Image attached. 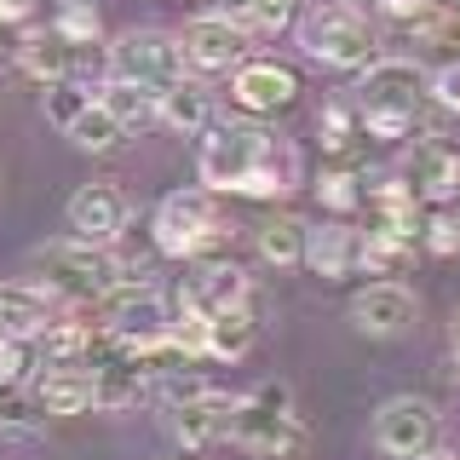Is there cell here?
<instances>
[{"mask_svg":"<svg viewBox=\"0 0 460 460\" xmlns=\"http://www.w3.org/2000/svg\"><path fill=\"white\" fill-rule=\"evenodd\" d=\"M409 253H414L409 236H392V230H363V259H357V270H368V277H397Z\"/></svg>","mask_w":460,"mask_h":460,"instance_id":"83f0119b","label":"cell"},{"mask_svg":"<svg viewBox=\"0 0 460 460\" xmlns=\"http://www.w3.org/2000/svg\"><path fill=\"white\" fill-rule=\"evenodd\" d=\"M162 121L172 127V133H184V138L208 133V127H213V93L201 81L184 75L179 86H167V93H162Z\"/></svg>","mask_w":460,"mask_h":460,"instance_id":"cb8c5ba5","label":"cell"},{"mask_svg":"<svg viewBox=\"0 0 460 460\" xmlns=\"http://www.w3.org/2000/svg\"><path fill=\"white\" fill-rule=\"evenodd\" d=\"M420 460H460V449H443V443H438V449H426Z\"/></svg>","mask_w":460,"mask_h":460,"instance_id":"d590c367","label":"cell"},{"mask_svg":"<svg viewBox=\"0 0 460 460\" xmlns=\"http://www.w3.org/2000/svg\"><path fill=\"white\" fill-rule=\"evenodd\" d=\"M196 172H201V190L253 196V201L294 196L299 179H305L299 150L259 121H213L196 144Z\"/></svg>","mask_w":460,"mask_h":460,"instance_id":"6da1fadb","label":"cell"},{"mask_svg":"<svg viewBox=\"0 0 460 460\" xmlns=\"http://www.w3.org/2000/svg\"><path fill=\"white\" fill-rule=\"evenodd\" d=\"M357 259H363V230H357V225H345V219H323V225L311 230V242H305V265H311L323 282L351 277Z\"/></svg>","mask_w":460,"mask_h":460,"instance_id":"ffe728a7","label":"cell"},{"mask_svg":"<svg viewBox=\"0 0 460 460\" xmlns=\"http://www.w3.org/2000/svg\"><path fill=\"white\" fill-rule=\"evenodd\" d=\"M179 47H184V64H190L196 75H225V69L236 75V69L248 64V29L219 18V12H201V18L184 23Z\"/></svg>","mask_w":460,"mask_h":460,"instance_id":"30bf717a","label":"cell"},{"mask_svg":"<svg viewBox=\"0 0 460 460\" xmlns=\"http://www.w3.org/2000/svg\"><path fill=\"white\" fill-rule=\"evenodd\" d=\"M299 81L288 64H270V58H248V64L230 75V104H236L242 115H277L294 104Z\"/></svg>","mask_w":460,"mask_h":460,"instance_id":"2e32d148","label":"cell"},{"mask_svg":"<svg viewBox=\"0 0 460 460\" xmlns=\"http://www.w3.org/2000/svg\"><path fill=\"white\" fill-rule=\"evenodd\" d=\"M449 351H455V363H460V311H455V323H449Z\"/></svg>","mask_w":460,"mask_h":460,"instance_id":"e575fe53","label":"cell"},{"mask_svg":"<svg viewBox=\"0 0 460 460\" xmlns=\"http://www.w3.org/2000/svg\"><path fill=\"white\" fill-rule=\"evenodd\" d=\"M420 248L426 253H455L460 248V219H449V213H431V219L420 225Z\"/></svg>","mask_w":460,"mask_h":460,"instance_id":"4dcf8cb0","label":"cell"},{"mask_svg":"<svg viewBox=\"0 0 460 460\" xmlns=\"http://www.w3.org/2000/svg\"><path fill=\"white\" fill-rule=\"evenodd\" d=\"M29 357H35L29 340H0V385H18L23 368H29Z\"/></svg>","mask_w":460,"mask_h":460,"instance_id":"d6a6232c","label":"cell"},{"mask_svg":"<svg viewBox=\"0 0 460 460\" xmlns=\"http://www.w3.org/2000/svg\"><path fill=\"white\" fill-rule=\"evenodd\" d=\"M64 219H69V236L93 242V248L121 242V230H127V196H121V184H110V179L81 184V190L69 196Z\"/></svg>","mask_w":460,"mask_h":460,"instance_id":"4fadbf2b","label":"cell"},{"mask_svg":"<svg viewBox=\"0 0 460 460\" xmlns=\"http://www.w3.org/2000/svg\"><path fill=\"white\" fill-rule=\"evenodd\" d=\"M150 236H155V253L167 259H219V242H225V219L219 208H213V190H172L162 196V208H155L150 219Z\"/></svg>","mask_w":460,"mask_h":460,"instance_id":"8992f818","label":"cell"},{"mask_svg":"<svg viewBox=\"0 0 460 460\" xmlns=\"http://www.w3.org/2000/svg\"><path fill=\"white\" fill-rule=\"evenodd\" d=\"M230 443L248 455H294L305 443V426L294 414V392L282 380H259L248 397H236V414H230Z\"/></svg>","mask_w":460,"mask_h":460,"instance_id":"5b68a950","label":"cell"},{"mask_svg":"<svg viewBox=\"0 0 460 460\" xmlns=\"http://www.w3.org/2000/svg\"><path fill=\"white\" fill-rule=\"evenodd\" d=\"M110 75L133 81V86H150V93L179 86L184 81L179 35H167V29H121V35L110 40Z\"/></svg>","mask_w":460,"mask_h":460,"instance_id":"ba28073f","label":"cell"},{"mask_svg":"<svg viewBox=\"0 0 460 460\" xmlns=\"http://www.w3.org/2000/svg\"><path fill=\"white\" fill-rule=\"evenodd\" d=\"M98 104H104L115 121H121V133H144L150 121H162V93L133 86V81H115V75L98 86Z\"/></svg>","mask_w":460,"mask_h":460,"instance_id":"7402d4cb","label":"cell"},{"mask_svg":"<svg viewBox=\"0 0 460 460\" xmlns=\"http://www.w3.org/2000/svg\"><path fill=\"white\" fill-rule=\"evenodd\" d=\"M431 104L460 115V58H455V64H443V69H431Z\"/></svg>","mask_w":460,"mask_h":460,"instance_id":"1f68e13d","label":"cell"},{"mask_svg":"<svg viewBox=\"0 0 460 460\" xmlns=\"http://www.w3.org/2000/svg\"><path fill=\"white\" fill-rule=\"evenodd\" d=\"M230 414H236V397H225V392L179 397V402H167V438L196 455V449H208V443L230 438Z\"/></svg>","mask_w":460,"mask_h":460,"instance_id":"9a60e30c","label":"cell"},{"mask_svg":"<svg viewBox=\"0 0 460 460\" xmlns=\"http://www.w3.org/2000/svg\"><path fill=\"white\" fill-rule=\"evenodd\" d=\"M64 138L75 144V150H86V155H115V150H121V144H127L121 121H115V115H110L104 104H93V110H86L81 121H75V127H69V133H64Z\"/></svg>","mask_w":460,"mask_h":460,"instance_id":"484cf974","label":"cell"},{"mask_svg":"<svg viewBox=\"0 0 460 460\" xmlns=\"http://www.w3.org/2000/svg\"><path fill=\"white\" fill-rule=\"evenodd\" d=\"M64 311H69V305H64V299H58L40 277L0 282V340H29V345H35Z\"/></svg>","mask_w":460,"mask_h":460,"instance_id":"7c38bea8","label":"cell"},{"mask_svg":"<svg viewBox=\"0 0 460 460\" xmlns=\"http://www.w3.org/2000/svg\"><path fill=\"white\" fill-rule=\"evenodd\" d=\"M294 29H299L305 58H316V64H328V69H368L374 47H380L368 12L351 6V0H316Z\"/></svg>","mask_w":460,"mask_h":460,"instance_id":"277c9868","label":"cell"},{"mask_svg":"<svg viewBox=\"0 0 460 460\" xmlns=\"http://www.w3.org/2000/svg\"><path fill=\"white\" fill-rule=\"evenodd\" d=\"M12 69L40 86L52 81H75V47H69L58 29H23L18 35V52H12Z\"/></svg>","mask_w":460,"mask_h":460,"instance_id":"ac0fdd59","label":"cell"},{"mask_svg":"<svg viewBox=\"0 0 460 460\" xmlns=\"http://www.w3.org/2000/svg\"><path fill=\"white\" fill-rule=\"evenodd\" d=\"M420 316V299L402 282H368L363 294L351 299V328L363 340H402Z\"/></svg>","mask_w":460,"mask_h":460,"instance_id":"5bb4252c","label":"cell"},{"mask_svg":"<svg viewBox=\"0 0 460 460\" xmlns=\"http://www.w3.org/2000/svg\"><path fill=\"white\" fill-rule=\"evenodd\" d=\"M316 138H323V150H328V155H351L357 144L368 138L357 98H340V104H328L323 115H316Z\"/></svg>","mask_w":460,"mask_h":460,"instance_id":"d4e9b609","label":"cell"},{"mask_svg":"<svg viewBox=\"0 0 460 460\" xmlns=\"http://www.w3.org/2000/svg\"><path fill=\"white\" fill-rule=\"evenodd\" d=\"M259 340V305H236V311H219L208 323V357L219 363H242Z\"/></svg>","mask_w":460,"mask_h":460,"instance_id":"603a6c76","label":"cell"},{"mask_svg":"<svg viewBox=\"0 0 460 460\" xmlns=\"http://www.w3.org/2000/svg\"><path fill=\"white\" fill-rule=\"evenodd\" d=\"M98 328H104L110 340H121L127 351L150 357V351H162L167 334H172V305L155 294V282L127 277L98 299Z\"/></svg>","mask_w":460,"mask_h":460,"instance_id":"52a82bcc","label":"cell"},{"mask_svg":"<svg viewBox=\"0 0 460 460\" xmlns=\"http://www.w3.org/2000/svg\"><path fill=\"white\" fill-rule=\"evenodd\" d=\"M305 242H311V225L299 219V213H270V219L253 230L259 259H265V265H277V270L305 265Z\"/></svg>","mask_w":460,"mask_h":460,"instance_id":"44dd1931","label":"cell"},{"mask_svg":"<svg viewBox=\"0 0 460 460\" xmlns=\"http://www.w3.org/2000/svg\"><path fill=\"white\" fill-rule=\"evenodd\" d=\"M351 98L363 110L368 138L397 144V138L414 133V110H420V98H431V75L414 58H374Z\"/></svg>","mask_w":460,"mask_h":460,"instance_id":"7a4b0ae2","label":"cell"},{"mask_svg":"<svg viewBox=\"0 0 460 460\" xmlns=\"http://www.w3.org/2000/svg\"><path fill=\"white\" fill-rule=\"evenodd\" d=\"M0 184H6V172H0Z\"/></svg>","mask_w":460,"mask_h":460,"instance_id":"8d00e7d4","label":"cell"},{"mask_svg":"<svg viewBox=\"0 0 460 460\" xmlns=\"http://www.w3.org/2000/svg\"><path fill=\"white\" fill-rule=\"evenodd\" d=\"M179 299H190L208 316H219V311H236V305H253V288H248V270L219 253V259H196V277L179 288Z\"/></svg>","mask_w":460,"mask_h":460,"instance_id":"e0dca14e","label":"cell"},{"mask_svg":"<svg viewBox=\"0 0 460 460\" xmlns=\"http://www.w3.org/2000/svg\"><path fill=\"white\" fill-rule=\"evenodd\" d=\"M351 6H357V0H351Z\"/></svg>","mask_w":460,"mask_h":460,"instance_id":"74e56055","label":"cell"},{"mask_svg":"<svg viewBox=\"0 0 460 460\" xmlns=\"http://www.w3.org/2000/svg\"><path fill=\"white\" fill-rule=\"evenodd\" d=\"M363 196H368V190H363V179H357L351 167H328L323 179H316V201H323V208L334 213V219L357 213V208H363Z\"/></svg>","mask_w":460,"mask_h":460,"instance_id":"f1b7e54d","label":"cell"},{"mask_svg":"<svg viewBox=\"0 0 460 460\" xmlns=\"http://www.w3.org/2000/svg\"><path fill=\"white\" fill-rule=\"evenodd\" d=\"M35 409L40 414H86L98 409V385L86 363H47L35 380Z\"/></svg>","mask_w":460,"mask_h":460,"instance_id":"d6986e66","label":"cell"},{"mask_svg":"<svg viewBox=\"0 0 460 460\" xmlns=\"http://www.w3.org/2000/svg\"><path fill=\"white\" fill-rule=\"evenodd\" d=\"M402 184H409L426 208H449L460 196V150L449 138H438V133L414 138L409 155H402Z\"/></svg>","mask_w":460,"mask_h":460,"instance_id":"8fae6325","label":"cell"},{"mask_svg":"<svg viewBox=\"0 0 460 460\" xmlns=\"http://www.w3.org/2000/svg\"><path fill=\"white\" fill-rule=\"evenodd\" d=\"M93 104H98V93H93V86H81V81H52V86H40V110H47V121L58 127V133H69V127H75Z\"/></svg>","mask_w":460,"mask_h":460,"instance_id":"4316f807","label":"cell"},{"mask_svg":"<svg viewBox=\"0 0 460 460\" xmlns=\"http://www.w3.org/2000/svg\"><path fill=\"white\" fill-rule=\"evenodd\" d=\"M29 265L40 270V282H47L64 305H98L115 282H127V265H121V259H115L110 248L81 242V236L40 242V248L29 253Z\"/></svg>","mask_w":460,"mask_h":460,"instance_id":"3957f363","label":"cell"},{"mask_svg":"<svg viewBox=\"0 0 460 460\" xmlns=\"http://www.w3.org/2000/svg\"><path fill=\"white\" fill-rule=\"evenodd\" d=\"M294 23V0H253V29H288Z\"/></svg>","mask_w":460,"mask_h":460,"instance_id":"836d02e7","label":"cell"},{"mask_svg":"<svg viewBox=\"0 0 460 460\" xmlns=\"http://www.w3.org/2000/svg\"><path fill=\"white\" fill-rule=\"evenodd\" d=\"M52 29L69 40V47H98V6H93V0H64L58 18H52Z\"/></svg>","mask_w":460,"mask_h":460,"instance_id":"f546056e","label":"cell"},{"mask_svg":"<svg viewBox=\"0 0 460 460\" xmlns=\"http://www.w3.org/2000/svg\"><path fill=\"white\" fill-rule=\"evenodd\" d=\"M374 449L392 455V460H420L426 449H438V402L431 397H385L380 409H374Z\"/></svg>","mask_w":460,"mask_h":460,"instance_id":"9c48e42d","label":"cell"}]
</instances>
